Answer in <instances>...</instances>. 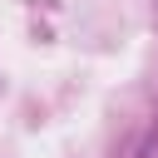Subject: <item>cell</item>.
I'll list each match as a JSON object with an SVG mask.
<instances>
[{"label": "cell", "instance_id": "6da1fadb", "mask_svg": "<svg viewBox=\"0 0 158 158\" xmlns=\"http://www.w3.org/2000/svg\"><path fill=\"white\" fill-rule=\"evenodd\" d=\"M153 158H158V153H153Z\"/></svg>", "mask_w": 158, "mask_h": 158}]
</instances>
